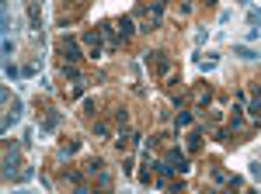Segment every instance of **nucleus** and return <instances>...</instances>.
<instances>
[{"instance_id":"obj_1","label":"nucleus","mask_w":261,"mask_h":194,"mask_svg":"<svg viewBox=\"0 0 261 194\" xmlns=\"http://www.w3.org/2000/svg\"><path fill=\"white\" fill-rule=\"evenodd\" d=\"M171 52L167 49H153V52H146V70L153 73V77H167L171 73Z\"/></svg>"},{"instance_id":"obj_2","label":"nucleus","mask_w":261,"mask_h":194,"mask_svg":"<svg viewBox=\"0 0 261 194\" xmlns=\"http://www.w3.org/2000/svg\"><path fill=\"white\" fill-rule=\"evenodd\" d=\"M161 159L167 163V167H171V174H188V170H192V163H188V153H185V149H178V146H167Z\"/></svg>"},{"instance_id":"obj_3","label":"nucleus","mask_w":261,"mask_h":194,"mask_svg":"<svg viewBox=\"0 0 261 194\" xmlns=\"http://www.w3.org/2000/svg\"><path fill=\"white\" fill-rule=\"evenodd\" d=\"M56 52H60L63 62H81L84 52H81V39H73V35H63L60 42H56Z\"/></svg>"},{"instance_id":"obj_4","label":"nucleus","mask_w":261,"mask_h":194,"mask_svg":"<svg viewBox=\"0 0 261 194\" xmlns=\"http://www.w3.org/2000/svg\"><path fill=\"white\" fill-rule=\"evenodd\" d=\"M81 45L87 49V56H91V59L105 52V45H101V31H98V28H94V31H84V35H81Z\"/></svg>"},{"instance_id":"obj_5","label":"nucleus","mask_w":261,"mask_h":194,"mask_svg":"<svg viewBox=\"0 0 261 194\" xmlns=\"http://www.w3.org/2000/svg\"><path fill=\"white\" fill-rule=\"evenodd\" d=\"M209 101H213V90H209V83H202L199 90L192 94V111H195V115L205 111V108H209Z\"/></svg>"},{"instance_id":"obj_6","label":"nucleus","mask_w":261,"mask_h":194,"mask_svg":"<svg viewBox=\"0 0 261 194\" xmlns=\"http://www.w3.org/2000/svg\"><path fill=\"white\" fill-rule=\"evenodd\" d=\"M136 132H129V128H122L119 136H115V149H119V153H129V149H133V146H136Z\"/></svg>"},{"instance_id":"obj_7","label":"nucleus","mask_w":261,"mask_h":194,"mask_svg":"<svg viewBox=\"0 0 261 194\" xmlns=\"http://www.w3.org/2000/svg\"><path fill=\"white\" fill-rule=\"evenodd\" d=\"M133 31H136V24H133V14H129V18H119V21H115V35H119V42H129V39H133Z\"/></svg>"},{"instance_id":"obj_8","label":"nucleus","mask_w":261,"mask_h":194,"mask_svg":"<svg viewBox=\"0 0 261 194\" xmlns=\"http://www.w3.org/2000/svg\"><path fill=\"white\" fill-rule=\"evenodd\" d=\"M14 174H18V149H7L4 153V180H11Z\"/></svg>"},{"instance_id":"obj_9","label":"nucleus","mask_w":261,"mask_h":194,"mask_svg":"<svg viewBox=\"0 0 261 194\" xmlns=\"http://www.w3.org/2000/svg\"><path fill=\"white\" fill-rule=\"evenodd\" d=\"M60 121H63L60 111H49V115L39 121V128H42V132H56V128H60Z\"/></svg>"},{"instance_id":"obj_10","label":"nucleus","mask_w":261,"mask_h":194,"mask_svg":"<svg viewBox=\"0 0 261 194\" xmlns=\"http://www.w3.org/2000/svg\"><path fill=\"white\" fill-rule=\"evenodd\" d=\"M202 139H205V132H202V128H192V132H188V142H185V149H188V153H199Z\"/></svg>"},{"instance_id":"obj_11","label":"nucleus","mask_w":261,"mask_h":194,"mask_svg":"<svg viewBox=\"0 0 261 194\" xmlns=\"http://www.w3.org/2000/svg\"><path fill=\"white\" fill-rule=\"evenodd\" d=\"M216 66H220V56H216V52H205V56H199V70H202V73H213Z\"/></svg>"},{"instance_id":"obj_12","label":"nucleus","mask_w":261,"mask_h":194,"mask_svg":"<svg viewBox=\"0 0 261 194\" xmlns=\"http://www.w3.org/2000/svg\"><path fill=\"white\" fill-rule=\"evenodd\" d=\"M105 170H108V167H105V159H98V156L84 163V174H87V177H98V174H105Z\"/></svg>"},{"instance_id":"obj_13","label":"nucleus","mask_w":261,"mask_h":194,"mask_svg":"<svg viewBox=\"0 0 261 194\" xmlns=\"http://www.w3.org/2000/svg\"><path fill=\"white\" fill-rule=\"evenodd\" d=\"M244 118H247V115H244V104L237 101V104L230 108V128H241V125H244Z\"/></svg>"},{"instance_id":"obj_14","label":"nucleus","mask_w":261,"mask_h":194,"mask_svg":"<svg viewBox=\"0 0 261 194\" xmlns=\"http://www.w3.org/2000/svg\"><path fill=\"white\" fill-rule=\"evenodd\" d=\"M192 121H195V111H192V108H188V111H178V115H174V132H178V128H188Z\"/></svg>"},{"instance_id":"obj_15","label":"nucleus","mask_w":261,"mask_h":194,"mask_svg":"<svg viewBox=\"0 0 261 194\" xmlns=\"http://www.w3.org/2000/svg\"><path fill=\"white\" fill-rule=\"evenodd\" d=\"M233 56H241V59H247V62H254V59H261V52H258V49H251V45H233Z\"/></svg>"},{"instance_id":"obj_16","label":"nucleus","mask_w":261,"mask_h":194,"mask_svg":"<svg viewBox=\"0 0 261 194\" xmlns=\"http://www.w3.org/2000/svg\"><path fill=\"white\" fill-rule=\"evenodd\" d=\"M63 180H66V184H73L77 191H87V184H84V177L77 174V170H63Z\"/></svg>"},{"instance_id":"obj_17","label":"nucleus","mask_w":261,"mask_h":194,"mask_svg":"<svg viewBox=\"0 0 261 194\" xmlns=\"http://www.w3.org/2000/svg\"><path fill=\"white\" fill-rule=\"evenodd\" d=\"M77 149H81V142H63L60 149H56V159H66V156L77 153Z\"/></svg>"},{"instance_id":"obj_18","label":"nucleus","mask_w":261,"mask_h":194,"mask_svg":"<svg viewBox=\"0 0 261 194\" xmlns=\"http://www.w3.org/2000/svg\"><path fill=\"white\" fill-rule=\"evenodd\" d=\"M28 21H32V28H39V24H42V11L35 7V4H28Z\"/></svg>"},{"instance_id":"obj_19","label":"nucleus","mask_w":261,"mask_h":194,"mask_svg":"<svg viewBox=\"0 0 261 194\" xmlns=\"http://www.w3.org/2000/svg\"><path fill=\"white\" fill-rule=\"evenodd\" d=\"M94 136L108 139V136H112V125H108V121H94Z\"/></svg>"},{"instance_id":"obj_20","label":"nucleus","mask_w":261,"mask_h":194,"mask_svg":"<svg viewBox=\"0 0 261 194\" xmlns=\"http://www.w3.org/2000/svg\"><path fill=\"white\" fill-rule=\"evenodd\" d=\"M4 73H7V80H18L21 73H24V70H18V66H14V62L7 59V62H4Z\"/></svg>"},{"instance_id":"obj_21","label":"nucleus","mask_w":261,"mask_h":194,"mask_svg":"<svg viewBox=\"0 0 261 194\" xmlns=\"http://www.w3.org/2000/svg\"><path fill=\"white\" fill-rule=\"evenodd\" d=\"M213 184H223V187H226V184H230V174L216 167V170H213Z\"/></svg>"},{"instance_id":"obj_22","label":"nucleus","mask_w":261,"mask_h":194,"mask_svg":"<svg viewBox=\"0 0 261 194\" xmlns=\"http://www.w3.org/2000/svg\"><path fill=\"white\" fill-rule=\"evenodd\" d=\"M115 125H119V128H129V111H125V108L115 111Z\"/></svg>"},{"instance_id":"obj_23","label":"nucleus","mask_w":261,"mask_h":194,"mask_svg":"<svg viewBox=\"0 0 261 194\" xmlns=\"http://www.w3.org/2000/svg\"><path fill=\"white\" fill-rule=\"evenodd\" d=\"M98 187H105V191L112 187V174H108V170H105V174H98Z\"/></svg>"},{"instance_id":"obj_24","label":"nucleus","mask_w":261,"mask_h":194,"mask_svg":"<svg viewBox=\"0 0 261 194\" xmlns=\"http://www.w3.org/2000/svg\"><path fill=\"white\" fill-rule=\"evenodd\" d=\"M230 191H237V187H244V177H237V174H230V184H226Z\"/></svg>"},{"instance_id":"obj_25","label":"nucleus","mask_w":261,"mask_h":194,"mask_svg":"<svg viewBox=\"0 0 261 194\" xmlns=\"http://www.w3.org/2000/svg\"><path fill=\"white\" fill-rule=\"evenodd\" d=\"M251 177H254V180H261V163H251Z\"/></svg>"}]
</instances>
